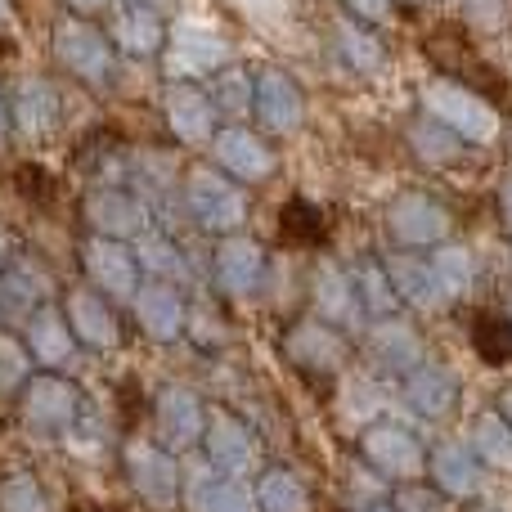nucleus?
Segmentation results:
<instances>
[{
    "instance_id": "obj_1",
    "label": "nucleus",
    "mask_w": 512,
    "mask_h": 512,
    "mask_svg": "<svg viewBox=\"0 0 512 512\" xmlns=\"http://www.w3.org/2000/svg\"><path fill=\"white\" fill-rule=\"evenodd\" d=\"M14 414H18V427H23V432L45 436V441H59V436L77 432L81 414H86V396H81V387L68 378V373L36 369L32 378L18 387Z\"/></svg>"
},
{
    "instance_id": "obj_2",
    "label": "nucleus",
    "mask_w": 512,
    "mask_h": 512,
    "mask_svg": "<svg viewBox=\"0 0 512 512\" xmlns=\"http://www.w3.org/2000/svg\"><path fill=\"white\" fill-rule=\"evenodd\" d=\"M279 351H283V360H288V369L297 373V378L315 382V387H333L346 373V364H351V342H346V333L315 315L292 319L279 337Z\"/></svg>"
},
{
    "instance_id": "obj_3",
    "label": "nucleus",
    "mask_w": 512,
    "mask_h": 512,
    "mask_svg": "<svg viewBox=\"0 0 512 512\" xmlns=\"http://www.w3.org/2000/svg\"><path fill=\"white\" fill-rule=\"evenodd\" d=\"M355 454L360 463L373 472L378 481H396V486H409V481L427 477V445L414 427L391 423V418H369L355 436Z\"/></svg>"
},
{
    "instance_id": "obj_4",
    "label": "nucleus",
    "mask_w": 512,
    "mask_h": 512,
    "mask_svg": "<svg viewBox=\"0 0 512 512\" xmlns=\"http://www.w3.org/2000/svg\"><path fill=\"white\" fill-rule=\"evenodd\" d=\"M180 203H185L189 221H194L198 230L216 234V239L239 234L243 221H248V194H243V185L216 167L185 171V180H180Z\"/></svg>"
},
{
    "instance_id": "obj_5",
    "label": "nucleus",
    "mask_w": 512,
    "mask_h": 512,
    "mask_svg": "<svg viewBox=\"0 0 512 512\" xmlns=\"http://www.w3.org/2000/svg\"><path fill=\"white\" fill-rule=\"evenodd\" d=\"M122 477L126 490L153 512H171L180 504V463L167 445H158L153 436L135 432L122 441Z\"/></svg>"
},
{
    "instance_id": "obj_6",
    "label": "nucleus",
    "mask_w": 512,
    "mask_h": 512,
    "mask_svg": "<svg viewBox=\"0 0 512 512\" xmlns=\"http://www.w3.org/2000/svg\"><path fill=\"white\" fill-rule=\"evenodd\" d=\"M382 225H387V239L400 252H432L436 243L450 239L454 216L427 189H400L387 203V212H382Z\"/></svg>"
},
{
    "instance_id": "obj_7",
    "label": "nucleus",
    "mask_w": 512,
    "mask_h": 512,
    "mask_svg": "<svg viewBox=\"0 0 512 512\" xmlns=\"http://www.w3.org/2000/svg\"><path fill=\"white\" fill-rule=\"evenodd\" d=\"M423 113L445 122L463 144H486L499 135V113L477 90L463 86V81L441 77V81H432V86H423Z\"/></svg>"
},
{
    "instance_id": "obj_8",
    "label": "nucleus",
    "mask_w": 512,
    "mask_h": 512,
    "mask_svg": "<svg viewBox=\"0 0 512 512\" xmlns=\"http://www.w3.org/2000/svg\"><path fill=\"white\" fill-rule=\"evenodd\" d=\"M225 59H230V41L207 23H185L180 18L162 41V72L171 81H207L212 72L225 68Z\"/></svg>"
},
{
    "instance_id": "obj_9",
    "label": "nucleus",
    "mask_w": 512,
    "mask_h": 512,
    "mask_svg": "<svg viewBox=\"0 0 512 512\" xmlns=\"http://www.w3.org/2000/svg\"><path fill=\"white\" fill-rule=\"evenodd\" d=\"M50 50H54V59L77 81H86V86H108V81H113V63H117L113 41H108L99 27H90L86 18H63V23H54Z\"/></svg>"
},
{
    "instance_id": "obj_10",
    "label": "nucleus",
    "mask_w": 512,
    "mask_h": 512,
    "mask_svg": "<svg viewBox=\"0 0 512 512\" xmlns=\"http://www.w3.org/2000/svg\"><path fill=\"white\" fill-rule=\"evenodd\" d=\"M81 216H86L90 234H99V239L135 243L144 230H153L149 203H144L131 185H95V189H86V198H81Z\"/></svg>"
},
{
    "instance_id": "obj_11",
    "label": "nucleus",
    "mask_w": 512,
    "mask_h": 512,
    "mask_svg": "<svg viewBox=\"0 0 512 512\" xmlns=\"http://www.w3.org/2000/svg\"><path fill=\"white\" fill-rule=\"evenodd\" d=\"M207 414H212V405H207L194 387L167 382V387H158V396H153V441L167 445L171 454L194 450V445L203 441Z\"/></svg>"
},
{
    "instance_id": "obj_12",
    "label": "nucleus",
    "mask_w": 512,
    "mask_h": 512,
    "mask_svg": "<svg viewBox=\"0 0 512 512\" xmlns=\"http://www.w3.org/2000/svg\"><path fill=\"white\" fill-rule=\"evenodd\" d=\"M203 459L212 472H221V477H252L256 463H261V441H256V432L248 423H243L239 414H230V409H212L207 414V427H203Z\"/></svg>"
},
{
    "instance_id": "obj_13",
    "label": "nucleus",
    "mask_w": 512,
    "mask_h": 512,
    "mask_svg": "<svg viewBox=\"0 0 512 512\" xmlns=\"http://www.w3.org/2000/svg\"><path fill=\"white\" fill-rule=\"evenodd\" d=\"M77 256H81V274H86V283L95 292H104L108 301H131L135 288L144 283L135 248L122 243V239H99V234H90Z\"/></svg>"
},
{
    "instance_id": "obj_14",
    "label": "nucleus",
    "mask_w": 512,
    "mask_h": 512,
    "mask_svg": "<svg viewBox=\"0 0 512 512\" xmlns=\"http://www.w3.org/2000/svg\"><path fill=\"white\" fill-rule=\"evenodd\" d=\"M63 319H68L77 346H86V351L113 355L117 346H122V315H117L113 301H108L104 292H95L90 283H81V288H72L68 297H63Z\"/></svg>"
},
{
    "instance_id": "obj_15",
    "label": "nucleus",
    "mask_w": 512,
    "mask_h": 512,
    "mask_svg": "<svg viewBox=\"0 0 512 512\" xmlns=\"http://www.w3.org/2000/svg\"><path fill=\"white\" fill-rule=\"evenodd\" d=\"M364 360L373 373L382 378H405L418 364H427V342L409 319L391 315V319H373L369 337H364Z\"/></svg>"
},
{
    "instance_id": "obj_16",
    "label": "nucleus",
    "mask_w": 512,
    "mask_h": 512,
    "mask_svg": "<svg viewBox=\"0 0 512 512\" xmlns=\"http://www.w3.org/2000/svg\"><path fill=\"white\" fill-rule=\"evenodd\" d=\"M9 131L27 144H45L54 140L59 131V117H63V104H59V86L50 77H23L14 81L9 90Z\"/></svg>"
},
{
    "instance_id": "obj_17",
    "label": "nucleus",
    "mask_w": 512,
    "mask_h": 512,
    "mask_svg": "<svg viewBox=\"0 0 512 512\" xmlns=\"http://www.w3.org/2000/svg\"><path fill=\"white\" fill-rule=\"evenodd\" d=\"M131 319L149 342L167 346L185 337V319H189V297L180 292V283H162V279H144L131 297Z\"/></svg>"
},
{
    "instance_id": "obj_18",
    "label": "nucleus",
    "mask_w": 512,
    "mask_h": 512,
    "mask_svg": "<svg viewBox=\"0 0 512 512\" xmlns=\"http://www.w3.org/2000/svg\"><path fill=\"white\" fill-rule=\"evenodd\" d=\"M252 117L270 135H297L306 122V95L283 68L252 72Z\"/></svg>"
},
{
    "instance_id": "obj_19",
    "label": "nucleus",
    "mask_w": 512,
    "mask_h": 512,
    "mask_svg": "<svg viewBox=\"0 0 512 512\" xmlns=\"http://www.w3.org/2000/svg\"><path fill=\"white\" fill-rule=\"evenodd\" d=\"M54 301V283L50 270L32 256H14V261L0 270V328H23L36 310Z\"/></svg>"
},
{
    "instance_id": "obj_20",
    "label": "nucleus",
    "mask_w": 512,
    "mask_h": 512,
    "mask_svg": "<svg viewBox=\"0 0 512 512\" xmlns=\"http://www.w3.org/2000/svg\"><path fill=\"white\" fill-rule=\"evenodd\" d=\"M212 283L225 301H248L265 283V248L248 234H225L212 256Z\"/></svg>"
},
{
    "instance_id": "obj_21",
    "label": "nucleus",
    "mask_w": 512,
    "mask_h": 512,
    "mask_svg": "<svg viewBox=\"0 0 512 512\" xmlns=\"http://www.w3.org/2000/svg\"><path fill=\"white\" fill-rule=\"evenodd\" d=\"M212 158H216V171H225L239 185H265L274 176V149L239 122L221 126L212 135Z\"/></svg>"
},
{
    "instance_id": "obj_22",
    "label": "nucleus",
    "mask_w": 512,
    "mask_h": 512,
    "mask_svg": "<svg viewBox=\"0 0 512 512\" xmlns=\"http://www.w3.org/2000/svg\"><path fill=\"white\" fill-rule=\"evenodd\" d=\"M162 117H167L171 135L180 144H212V135L221 131L216 126L221 117H216L212 99H207V90L198 81H171L162 90Z\"/></svg>"
},
{
    "instance_id": "obj_23",
    "label": "nucleus",
    "mask_w": 512,
    "mask_h": 512,
    "mask_svg": "<svg viewBox=\"0 0 512 512\" xmlns=\"http://www.w3.org/2000/svg\"><path fill=\"white\" fill-rule=\"evenodd\" d=\"M382 265H387V279L400 297V310L436 315V310L450 306L445 292H441V283H436V274H432V261H427L423 252H400L396 248L391 256H382Z\"/></svg>"
},
{
    "instance_id": "obj_24",
    "label": "nucleus",
    "mask_w": 512,
    "mask_h": 512,
    "mask_svg": "<svg viewBox=\"0 0 512 512\" xmlns=\"http://www.w3.org/2000/svg\"><path fill=\"white\" fill-rule=\"evenodd\" d=\"M310 315L342 328V333H351V328L360 324L364 310H360V297H355L351 270H342V265H333V261L315 265V274H310Z\"/></svg>"
},
{
    "instance_id": "obj_25",
    "label": "nucleus",
    "mask_w": 512,
    "mask_h": 512,
    "mask_svg": "<svg viewBox=\"0 0 512 512\" xmlns=\"http://www.w3.org/2000/svg\"><path fill=\"white\" fill-rule=\"evenodd\" d=\"M23 346H27L36 369H54V373L68 369L72 355H77V337H72L68 319H63V306L45 301V306L23 324Z\"/></svg>"
},
{
    "instance_id": "obj_26",
    "label": "nucleus",
    "mask_w": 512,
    "mask_h": 512,
    "mask_svg": "<svg viewBox=\"0 0 512 512\" xmlns=\"http://www.w3.org/2000/svg\"><path fill=\"white\" fill-rule=\"evenodd\" d=\"M427 477H432L436 495H445L450 504H468L481 490V463L468 445L445 441L436 450H427Z\"/></svg>"
},
{
    "instance_id": "obj_27",
    "label": "nucleus",
    "mask_w": 512,
    "mask_h": 512,
    "mask_svg": "<svg viewBox=\"0 0 512 512\" xmlns=\"http://www.w3.org/2000/svg\"><path fill=\"white\" fill-rule=\"evenodd\" d=\"M400 387H405V405L414 409L418 418L441 423V418H450L454 409H459V378H454V369H445V364H418L414 373L400 378Z\"/></svg>"
},
{
    "instance_id": "obj_28",
    "label": "nucleus",
    "mask_w": 512,
    "mask_h": 512,
    "mask_svg": "<svg viewBox=\"0 0 512 512\" xmlns=\"http://www.w3.org/2000/svg\"><path fill=\"white\" fill-rule=\"evenodd\" d=\"M180 504L185 512H256L252 490L234 477L207 468L203 477H185L180 481Z\"/></svg>"
},
{
    "instance_id": "obj_29",
    "label": "nucleus",
    "mask_w": 512,
    "mask_h": 512,
    "mask_svg": "<svg viewBox=\"0 0 512 512\" xmlns=\"http://www.w3.org/2000/svg\"><path fill=\"white\" fill-rule=\"evenodd\" d=\"M256 512H315V495L292 468H261L252 486Z\"/></svg>"
},
{
    "instance_id": "obj_30",
    "label": "nucleus",
    "mask_w": 512,
    "mask_h": 512,
    "mask_svg": "<svg viewBox=\"0 0 512 512\" xmlns=\"http://www.w3.org/2000/svg\"><path fill=\"white\" fill-rule=\"evenodd\" d=\"M131 248H135V261H140L144 279H162V283H185L189 279V261H185V252H180V243L171 239V234L144 230Z\"/></svg>"
},
{
    "instance_id": "obj_31",
    "label": "nucleus",
    "mask_w": 512,
    "mask_h": 512,
    "mask_svg": "<svg viewBox=\"0 0 512 512\" xmlns=\"http://www.w3.org/2000/svg\"><path fill=\"white\" fill-rule=\"evenodd\" d=\"M113 41H117V50L135 54V59H149V54H162L167 23H162L158 14H144V9L122 5V14L113 18Z\"/></svg>"
},
{
    "instance_id": "obj_32",
    "label": "nucleus",
    "mask_w": 512,
    "mask_h": 512,
    "mask_svg": "<svg viewBox=\"0 0 512 512\" xmlns=\"http://www.w3.org/2000/svg\"><path fill=\"white\" fill-rule=\"evenodd\" d=\"M337 54H342L360 77H382V72H387V45L378 41L373 27L355 23V18L337 23Z\"/></svg>"
},
{
    "instance_id": "obj_33",
    "label": "nucleus",
    "mask_w": 512,
    "mask_h": 512,
    "mask_svg": "<svg viewBox=\"0 0 512 512\" xmlns=\"http://www.w3.org/2000/svg\"><path fill=\"white\" fill-rule=\"evenodd\" d=\"M351 279H355V297H360V310H364L369 319H391V315H400V297H396V288H391L387 265H382L378 256H364V261L351 270Z\"/></svg>"
},
{
    "instance_id": "obj_34",
    "label": "nucleus",
    "mask_w": 512,
    "mask_h": 512,
    "mask_svg": "<svg viewBox=\"0 0 512 512\" xmlns=\"http://www.w3.org/2000/svg\"><path fill=\"white\" fill-rule=\"evenodd\" d=\"M409 149H414V158L423 162V167H450V162L463 158V140L450 131L445 122H436V117H418V122H409Z\"/></svg>"
},
{
    "instance_id": "obj_35",
    "label": "nucleus",
    "mask_w": 512,
    "mask_h": 512,
    "mask_svg": "<svg viewBox=\"0 0 512 512\" xmlns=\"http://www.w3.org/2000/svg\"><path fill=\"white\" fill-rule=\"evenodd\" d=\"M207 81H212V86H203V90H207V99H212L216 117H230V122L252 117V72L248 68H221Z\"/></svg>"
},
{
    "instance_id": "obj_36",
    "label": "nucleus",
    "mask_w": 512,
    "mask_h": 512,
    "mask_svg": "<svg viewBox=\"0 0 512 512\" xmlns=\"http://www.w3.org/2000/svg\"><path fill=\"white\" fill-rule=\"evenodd\" d=\"M432 274H436V283H441V292H445V301H459L463 292L472 288V279H477V261H472V252L463 248V243H436L432 248Z\"/></svg>"
},
{
    "instance_id": "obj_37",
    "label": "nucleus",
    "mask_w": 512,
    "mask_h": 512,
    "mask_svg": "<svg viewBox=\"0 0 512 512\" xmlns=\"http://www.w3.org/2000/svg\"><path fill=\"white\" fill-rule=\"evenodd\" d=\"M279 234H283V243H292V248H315V243H324V234H328L324 212H319L310 198H288L279 212Z\"/></svg>"
},
{
    "instance_id": "obj_38",
    "label": "nucleus",
    "mask_w": 512,
    "mask_h": 512,
    "mask_svg": "<svg viewBox=\"0 0 512 512\" xmlns=\"http://www.w3.org/2000/svg\"><path fill=\"white\" fill-rule=\"evenodd\" d=\"M0 512H54L50 490L32 468H14L0 477Z\"/></svg>"
},
{
    "instance_id": "obj_39",
    "label": "nucleus",
    "mask_w": 512,
    "mask_h": 512,
    "mask_svg": "<svg viewBox=\"0 0 512 512\" xmlns=\"http://www.w3.org/2000/svg\"><path fill=\"white\" fill-rule=\"evenodd\" d=\"M468 450L477 454V463H486V468H512V427L499 414H481L477 423H472Z\"/></svg>"
},
{
    "instance_id": "obj_40",
    "label": "nucleus",
    "mask_w": 512,
    "mask_h": 512,
    "mask_svg": "<svg viewBox=\"0 0 512 512\" xmlns=\"http://www.w3.org/2000/svg\"><path fill=\"white\" fill-rule=\"evenodd\" d=\"M185 337L198 351H225L234 333H230V319L221 315V306H212V301H189Z\"/></svg>"
},
{
    "instance_id": "obj_41",
    "label": "nucleus",
    "mask_w": 512,
    "mask_h": 512,
    "mask_svg": "<svg viewBox=\"0 0 512 512\" xmlns=\"http://www.w3.org/2000/svg\"><path fill=\"white\" fill-rule=\"evenodd\" d=\"M472 351L486 364H508L512 360V324L508 315H481L472 324Z\"/></svg>"
},
{
    "instance_id": "obj_42",
    "label": "nucleus",
    "mask_w": 512,
    "mask_h": 512,
    "mask_svg": "<svg viewBox=\"0 0 512 512\" xmlns=\"http://www.w3.org/2000/svg\"><path fill=\"white\" fill-rule=\"evenodd\" d=\"M32 378V355L14 328H0V396H18V387Z\"/></svg>"
},
{
    "instance_id": "obj_43",
    "label": "nucleus",
    "mask_w": 512,
    "mask_h": 512,
    "mask_svg": "<svg viewBox=\"0 0 512 512\" xmlns=\"http://www.w3.org/2000/svg\"><path fill=\"white\" fill-rule=\"evenodd\" d=\"M391 508L396 512H450V499L436 495L423 481H409V486H400L396 495H391Z\"/></svg>"
},
{
    "instance_id": "obj_44",
    "label": "nucleus",
    "mask_w": 512,
    "mask_h": 512,
    "mask_svg": "<svg viewBox=\"0 0 512 512\" xmlns=\"http://www.w3.org/2000/svg\"><path fill=\"white\" fill-rule=\"evenodd\" d=\"M463 14L477 32H504L512 18V0H463Z\"/></svg>"
},
{
    "instance_id": "obj_45",
    "label": "nucleus",
    "mask_w": 512,
    "mask_h": 512,
    "mask_svg": "<svg viewBox=\"0 0 512 512\" xmlns=\"http://www.w3.org/2000/svg\"><path fill=\"white\" fill-rule=\"evenodd\" d=\"M342 5L351 9V18L364 27H387L391 18H396V0H342Z\"/></svg>"
},
{
    "instance_id": "obj_46",
    "label": "nucleus",
    "mask_w": 512,
    "mask_h": 512,
    "mask_svg": "<svg viewBox=\"0 0 512 512\" xmlns=\"http://www.w3.org/2000/svg\"><path fill=\"white\" fill-rule=\"evenodd\" d=\"M14 185L23 189V198H27V203H36V207L50 203V198H54V180L45 176V167H18Z\"/></svg>"
},
{
    "instance_id": "obj_47",
    "label": "nucleus",
    "mask_w": 512,
    "mask_h": 512,
    "mask_svg": "<svg viewBox=\"0 0 512 512\" xmlns=\"http://www.w3.org/2000/svg\"><path fill=\"white\" fill-rule=\"evenodd\" d=\"M131 9H144V14H158L162 23L167 18H176V9H180V0H126Z\"/></svg>"
},
{
    "instance_id": "obj_48",
    "label": "nucleus",
    "mask_w": 512,
    "mask_h": 512,
    "mask_svg": "<svg viewBox=\"0 0 512 512\" xmlns=\"http://www.w3.org/2000/svg\"><path fill=\"white\" fill-rule=\"evenodd\" d=\"M239 5L256 18H279L283 14V0H239Z\"/></svg>"
},
{
    "instance_id": "obj_49",
    "label": "nucleus",
    "mask_w": 512,
    "mask_h": 512,
    "mask_svg": "<svg viewBox=\"0 0 512 512\" xmlns=\"http://www.w3.org/2000/svg\"><path fill=\"white\" fill-rule=\"evenodd\" d=\"M14 256H18V243H14V234H9L5 225H0V270H5V265L14 261Z\"/></svg>"
},
{
    "instance_id": "obj_50",
    "label": "nucleus",
    "mask_w": 512,
    "mask_h": 512,
    "mask_svg": "<svg viewBox=\"0 0 512 512\" xmlns=\"http://www.w3.org/2000/svg\"><path fill=\"white\" fill-rule=\"evenodd\" d=\"M68 5L77 9V14H99V9H108L113 0H68Z\"/></svg>"
},
{
    "instance_id": "obj_51",
    "label": "nucleus",
    "mask_w": 512,
    "mask_h": 512,
    "mask_svg": "<svg viewBox=\"0 0 512 512\" xmlns=\"http://www.w3.org/2000/svg\"><path fill=\"white\" fill-rule=\"evenodd\" d=\"M499 212H504V225L512 230V180L504 185V194H499Z\"/></svg>"
},
{
    "instance_id": "obj_52",
    "label": "nucleus",
    "mask_w": 512,
    "mask_h": 512,
    "mask_svg": "<svg viewBox=\"0 0 512 512\" xmlns=\"http://www.w3.org/2000/svg\"><path fill=\"white\" fill-rule=\"evenodd\" d=\"M351 512H396V508H391V499H369V504H355Z\"/></svg>"
},
{
    "instance_id": "obj_53",
    "label": "nucleus",
    "mask_w": 512,
    "mask_h": 512,
    "mask_svg": "<svg viewBox=\"0 0 512 512\" xmlns=\"http://www.w3.org/2000/svg\"><path fill=\"white\" fill-rule=\"evenodd\" d=\"M499 418H504V423L512 427V387L504 391V396H499Z\"/></svg>"
},
{
    "instance_id": "obj_54",
    "label": "nucleus",
    "mask_w": 512,
    "mask_h": 512,
    "mask_svg": "<svg viewBox=\"0 0 512 512\" xmlns=\"http://www.w3.org/2000/svg\"><path fill=\"white\" fill-rule=\"evenodd\" d=\"M9 140V104H5V95H0V144Z\"/></svg>"
},
{
    "instance_id": "obj_55",
    "label": "nucleus",
    "mask_w": 512,
    "mask_h": 512,
    "mask_svg": "<svg viewBox=\"0 0 512 512\" xmlns=\"http://www.w3.org/2000/svg\"><path fill=\"white\" fill-rule=\"evenodd\" d=\"M14 23V5H9V0H0V27H9Z\"/></svg>"
},
{
    "instance_id": "obj_56",
    "label": "nucleus",
    "mask_w": 512,
    "mask_h": 512,
    "mask_svg": "<svg viewBox=\"0 0 512 512\" xmlns=\"http://www.w3.org/2000/svg\"><path fill=\"white\" fill-rule=\"evenodd\" d=\"M72 512H108V508H72Z\"/></svg>"
},
{
    "instance_id": "obj_57",
    "label": "nucleus",
    "mask_w": 512,
    "mask_h": 512,
    "mask_svg": "<svg viewBox=\"0 0 512 512\" xmlns=\"http://www.w3.org/2000/svg\"><path fill=\"white\" fill-rule=\"evenodd\" d=\"M508 324H512V297H508Z\"/></svg>"
},
{
    "instance_id": "obj_58",
    "label": "nucleus",
    "mask_w": 512,
    "mask_h": 512,
    "mask_svg": "<svg viewBox=\"0 0 512 512\" xmlns=\"http://www.w3.org/2000/svg\"><path fill=\"white\" fill-rule=\"evenodd\" d=\"M405 5H423V0H405Z\"/></svg>"
},
{
    "instance_id": "obj_59",
    "label": "nucleus",
    "mask_w": 512,
    "mask_h": 512,
    "mask_svg": "<svg viewBox=\"0 0 512 512\" xmlns=\"http://www.w3.org/2000/svg\"><path fill=\"white\" fill-rule=\"evenodd\" d=\"M477 512H495V508H477Z\"/></svg>"
}]
</instances>
